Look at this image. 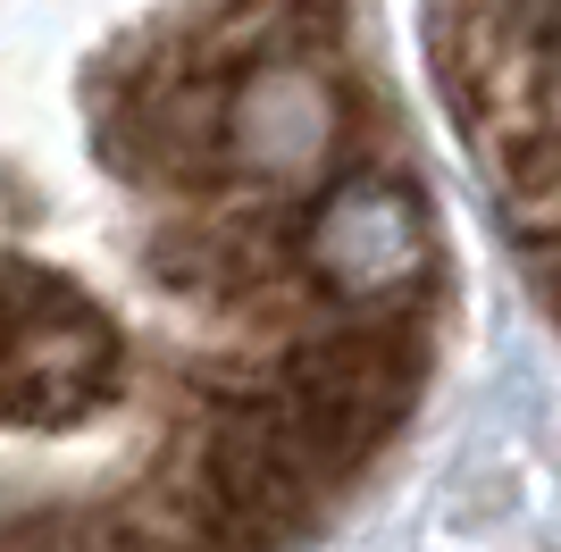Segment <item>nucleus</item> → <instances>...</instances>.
<instances>
[{
  "mask_svg": "<svg viewBox=\"0 0 561 552\" xmlns=\"http://www.w3.org/2000/svg\"><path fill=\"white\" fill-rule=\"evenodd\" d=\"M445 301L394 0H0V552H302Z\"/></svg>",
  "mask_w": 561,
  "mask_h": 552,
  "instance_id": "1",
  "label": "nucleus"
}]
</instances>
